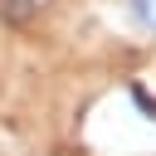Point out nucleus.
Returning <instances> with one entry per match:
<instances>
[{
	"instance_id": "nucleus-1",
	"label": "nucleus",
	"mask_w": 156,
	"mask_h": 156,
	"mask_svg": "<svg viewBox=\"0 0 156 156\" xmlns=\"http://www.w3.org/2000/svg\"><path fill=\"white\" fill-rule=\"evenodd\" d=\"M122 10L146 39H156V0H122Z\"/></svg>"
}]
</instances>
